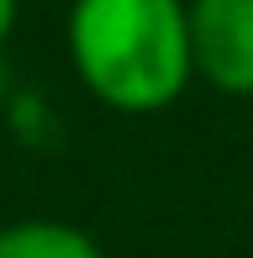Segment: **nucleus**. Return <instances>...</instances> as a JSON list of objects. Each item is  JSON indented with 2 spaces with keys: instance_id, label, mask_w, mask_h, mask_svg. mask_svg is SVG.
Instances as JSON below:
<instances>
[{
  "instance_id": "obj_1",
  "label": "nucleus",
  "mask_w": 253,
  "mask_h": 258,
  "mask_svg": "<svg viewBox=\"0 0 253 258\" xmlns=\"http://www.w3.org/2000/svg\"><path fill=\"white\" fill-rule=\"evenodd\" d=\"M69 63L121 116L174 105L195 79L185 0H69Z\"/></svg>"
},
{
  "instance_id": "obj_3",
  "label": "nucleus",
  "mask_w": 253,
  "mask_h": 258,
  "mask_svg": "<svg viewBox=\"0 0 253 258\" xmlns=\"http://www.w3.org/2000/svg\"><path fill=\"white\" fill-rule=\"evenodd\" d=\"M0 258H106L85 227L69 221H11L0 227Z\"/></svg>"
},
{
  "instance_id": "obj_4",
  "label": "nucleus",
  "mask_w": 253,
  "mask_h": 258,
  "mask_svg": "<svg viewBox=\"0 0 253 258\" xmlns=\"http://www.w3.org/2000/svg\"><path fill=\"white\" fill-rule=\"evenodd\" d=\"M16 11H21V0H0V48H6L11 27H16Z\"/></svg>"
},
{
  "instance_id": "obj_2",
  "label": "nucleus",
  "mask_w": 253,
  "mask_h": 258,
  "mask_svg": "<svg viewBox=\"0 0 253 258\" xmlns=\"http://www.w3.org/2000/svg\"><path fill=\"white\" fill-rule=\"evenodd\" d=\"M195 74L222 95H253V0H190Z\"/></svg>"
}]
</instances>
